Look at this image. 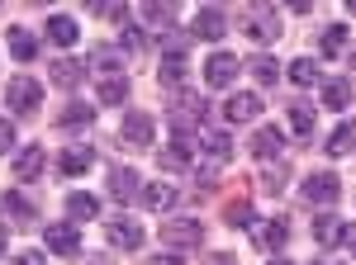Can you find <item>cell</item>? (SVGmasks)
<instances>
[{"mask_svg": "<svg viewBox=\"0 0 356 265\" xmlns=\"http://www.w3.org/2000/svg\"><path fill=\"white\" fill-rule=\"evenodd\" d=\"M38 100H43V85L33 76H15L5 85V105H10V114H19V119L38 114Z\"/></svg>", "mask_w": 356, "mask_h": 265, "instance_id": "cell-1", "label": "cell"}, {"mask_svg": "<svg viewBox=\"0 0 356 265\" xmlns=\"http://www.w3.org/2000/svg\"><path fill=\"white\" fill-rule=\"evenodd\" d=\"M162 241L181 256V251H191L204 241V228H200V218H166L162 223Z\"/></svg>", "mask_w": 356, "mask_h": 265, "instance_id": "cell-2", "label": "cell"}, {"mask_svg": "<svg viewBox=\"0 0 356 265\" xmlns=\"http://www.w3.org/2000/svg\"><path fill=\"white\" fill-rule=\"evenodd\" d=\"M261 109H266V100H261L257 90H233V95L223 100V119H228V123H252Z\"/></svg>", "mask_w": 356, "mask_h": 265, "instance_id": "cell-3", "label": "cell"}, {"mask_svg": "<svg viewBox=\"0 0 356 265\" xmlns=\"http://www.w3.org/2000/svg\"><path fill=\"white\" fill-rule=\"evenodd\" d=\"M304 199L309 204H332V199H342V180L332 171H314V176H304Z\"/></svg>", "mask_w": 356, "mask_h": 265, "instance_id": "cell-4", "label": "cell"}, {"mask_svg": "<svg viewBox=\"0 0 356 265\" xmlns=\"http://www.w3.org/2000/svg\"><path fill=\"white\" fill-rule=\"evenodd\" d=\"M238 71H243V62L233 53H214L209 62H204V80L214 85V90H228L233 80H238Z\"/></svg>", "mask_w": 356, "mask_h": 265, "instance_id": "cell-5", "label": "cell"}, {"mask_svg": "<svg viewBox=\"0 0 356 265\" xmlns=\"http://www.w3.org/2000/svg\"><path fill=\"white\" fill-rule=\"evenodd\" d=\"M247 33H252L257 43H275V38H280V15H275L271 5H266V10L252 5V15H247Z\"/></svg>", "mask_w": 356, "mask_h": 265, "instance_id": "cell-6", "label": "cell"}, {"mask_svg": "<svg viewBox=\"0 0 356 265\" xmlns=\"http://www.w3.org/2000/svg\"><path fill=\"white\" fill-rule=\"evenodd\" d=\"M43 241H48V251H57V256H76V251H81V232H76V223H48Z\"/></svg>", "mask_w": 356, "mask_h": 265, "instance_id": "cell-7", "label": "cell"}, {"mask_svg": "<svg viewBox=\"0 0 356 265\" xmlns=\"http://www.w3.org/2000/svg\"><path fill=\"white\" fill-rule=\"evenodd\" d=\"M105 241H110L114 251H138L143 246V228H138L134 218H114L110 228H105Z\"/></svg>", "mask_w": 356, "mask_h": 265, "instance_id": "cell-8", "label": "cell"}, {"mask_svg": "<svg viewBox=\"0 0 356 265\" xmlns=\"http://www.w3.org/2000/svg\"><path fill=\"white\" fill-rule=\"evenodd\" d=\"M195 38H209V43H219L223 33H228V15H223L219 5H204L200 15H195V28H191Z\"/></svg>", "mask_w": 356, "mask_h": 265, "instance_id": "cell-9", "label": "cell"}, {"mask_svg": "<svg viewBox=\"0 0 356 265\" xmlns=\"http://www.w3.org/2000/svg\"><path fill=\"white\" fill-rule=\"evenodd\" d=\"M119 137H124V147H138V152H143V147H152V114H129V119H124V128H119Z\"/></svg>", "mask_w": 356, "mask_h": 265, "instance_id": "cell-10", "label": "cell"}, {"mask_svg": "<svg viewBox=\"0 0 356 265\" xmlns=\"http://www.w3.org/2000/svg\"><path fill=\"white\" fill-rule=\"evenodd\" d=\"M252 241H257L261 251H280V246L290 241V223H285V218H271V223H252Z\"/></svg>", "mask_w": 356, "mask_h": 265, "instance_id": "cell-11", "label": "cell"}, {"mask_svg": "<svg viewBox=\"0 0 356 265\" xmlns=\"http://www.w3.org/2000/svg\"><path fill=\"white\" fill-rule=\"evenodd\" d=\"M195 142H200V137H181V132H176V137H171V147H162V152H157V161H162L166 171H186V166H191Z\"/></svg>", "mask_w": 356, "mask_h": 265, "instance_id": "cell-12", "label": "cell"}, {"mask_svg": "<svg viewBox=\"0 0 356 265\" xmlns=\"http://www.w3.org/2000/svg\"><path fill=\"white\" fill-rule=\"evenodd\" d=\"M314 237H318V246H342V241L352 237V228H347L337 213H323V218L314 223Z\"/></svg>", "mask_w": 356, "mask_h": 265, "instance_id": "cell-13", "label": "cell"}, {"mask_svg": "<svg viewBox=\"0 0 356 265\" xmlns=\"http://www.w3.org/2000/svg\"><path fill=\"white\" fill-rule=\"evenodd\" d=\"M43 147H19V152H15V176H19V180H24V185H33V180H38V176H43Z\"/></svg>", "mask_w": 356, "mask_h": 265, "instance_id": "cell-14", "label": "cell"}, {"mask_svg": "<svg viewBox=\"0 0 356 265\" xmlns=\"http://www.w3.org/2000/svg\"><path fill=\"white\" fill-rule=\"evenodd\" d=\"M138 189H143V185H138V171H134V166H110V194L119 199V204H129Z\"/></svg>", "mask_w": 356, "mask_h": 265, "instance_id": "cell-15", "label": "cell"}, {"mask_svg": "<svg viewBox=\"0 0 356 265\" xmlns=\"http://www.w3.org/2000/svg\"><path fill=\"white\" fill-rule=\"evenodd\" d=\"M67 213H72V223H90V218L100 213V199L86 194V189H72V194H67Z\"/></svg>", "mask_w": 356, "mask_h": 265, "instance_id": "cell-16", "label": "cell"}, {"mask_svg": "<svg viewBox=\"0 0 356 265\" xmlns=\"http://www.w3.org/2000/svg\"><path fill=\"white\" fill-rule=\"evenodd\" d=\"M81 76H86V67L76 62V57H57V62H53V80L62 85V90H76Z\"/></svg>", "mask_w": 356, "mask_h": 265, "instance_id": "cell-17", "label": "cell"}, {"mask_svg": "<svg viewBox=\"0 0 356 265\" xmlns=\"http://www.w3.org/2000/svg\"><path fill=\"white\" fill-rule=\"evenodd\" d=\"M200 147L209 152V161H214V166L233 161V137H228V132H200Z\"/></svg>", "mask_w": 356, "mask_h": 265, "instance_id": "cell-18", "label": "cell"}, {"mask_svg": "<svg viewBox=\"0 0 356 265\" xmlns=\"http://www.w3.org/2000/svg\"><path fill=\"white\" fill-rule=\"evenodd\" d=\"M157 80H162L166 90L186 85V80H191V62H186V57H162V71H157Z\"/></svg>", "mask_w": 356, "mask_h": 265, "instance_id": "cell-19", "label": "cell"}, {"mask_svg": "<svg viewBox=\"0 0 356 265\" xmlns=\"http://www.w3.org/2000/svg\"><path fill=\"white\" fill-rule=\"evenodd\" d=\"M90 67H95L100 76L110 80V76H119V67H124V53H119V48H110V43H100V48L90 53Z\"/></svg>", "mask_w": 356, "mask_h": 265, "instance_id": "cell-20", "label": "cell"}, {"mask_svg": "<svg viewBox=\"0 0 356 265\" xmlns=\"http://www.w3.org/2000/svg\"><path fill=\"white\" fill-rule=\"evenodd\" d=\"M90 161H95L90 147H67V152L57 157V166H62V176H86V171H90Z\"/></svg>", "mask_w": 356, "mask_h": 265, "instance_id": "cell-21", "label": "cell"}, {"mask_svg": "<svg viewBox=\"0 0 356 265\" xmlns=\"http://www.w3.org/2000/svg\"><path fill=\"white\" fill-rule=\"evenodd\" d=\"M323 105H328V109H337V114H342V109L352 105V80H342V76L323 80Z\"/></svg>", "mask_w": 356, "mask_h": 265, "instance_id": "cell-22", "label": "cell"}, {"mask_svg": "<svg viewBox=\"0 0 356 265\" xmlns=\"http://www.w3.org/2000/svg\"><path fill=\"white\" fill-rule=\"evenodd\" d=\"M76 19H72V15H53V19H48V38H53L57 48H72V43H76Z\"/></svg>", "mask_w": 356, "mask_h": 265, "instance_id": "cell-23", "label": "cell"}, {"mask_svg": "<svg viewBox=\"0 0 356 265\" xmlns=\"http://www.w3.org/2000/svg\"><path fill=\"white\" fill-rule=\"evenodd\" d=\"M176 15H181V10H176L171 0H147V5H143V19H147L152 28H166V24H176Z\"/></svg>", "mask_w": 356, "mask_h": 265, "instance_id": "cell-24", "label": "cell"}, {"mask_svg": "<svg viewBox=\"0 0 356 265\" xmlns=\"http://www.w3.org/2000/svg\"><path fill=\"white\" fill-rule=\"evenodd\" d=\"M10 53H15V62H33L38 57V38L29 28H10Z\"/></svg>", "mask_w": 356, "mask_h": 265, "instance_id": "cell-25", "label": "cell"}, {"mask_svg": "<svg viewBox=\"0 0 356 265\" xmlns=\"http://www.w3.org/2000/svg\"><path fill=\"white\" fill-rule=\"evenodd\" d=\"M347 152H356V123H337L328 137V157H347Z\"/></svg>", "mask_w": 356, "mask_h": 265, "instance_id": "cell-26", "label": "cell"}, {"mask_svg": "<svg viewBox=\"0 0 356 265\" xmlns=\"http://www.w3.org/2000/svg\"><path fill=\"white\" fill-rule=\"evenodd\" d=\"M342 48H347V24H328L323 38H318V53L332 62V57H342Z\"/></svg>", "mask_w": 356, "mask_h": 265, "instance_id": "cell-27", "label": "cell"}, {"mask_svg": "<svg viewBox=\"0 0 356 265\" xmlns=\"http://www.w3.org/2000/svg\"><path fill=\"white\" fill-rule=\"evenodd\" d=\"M0 209L10 213L15 223H29V218H33V204H29L19 189H5V194H0Z\"/></svg>", "mask_w": 356, "mask_h": 265, "instance_id": "cell-28", "label": "cell"}, {"mask_svg": "<svg viewBox=\"0 0 356 265\" xmlns=\"http://www.w3.org/2000/svg\"><path fill=\"white\" fill-rule=\"evenodd\" d=\"M124 100H129V80H124V76H110V80H100V105L119 109Z\"/></svg>", "mask_w": 356, "mask_h": 265, "instance_id": "cell-29", "label": "cell"}, {"mask_svg": "<svg viewBox=\"0 0 356 265\" xmlns=\"http://www.w3.org/2000/svg\"><path fill=\"white\" fill-rule=\"evenodd\" d=\"M275 152H280V128H261L257 137H252V157H257V161L275 157Z\"/></svg>", "mask_w": 356, "mask_h": 265, "instance_id": "cell-30", "label": "cell"}, {"mask_svg": "<svg viewBox=\"0 0 356 265\" xmlns=\"http://www.w3.org/2000/svg\"><path fill=\"white\" fill-rule=\"evenodd\" d=\"M290 80H295L300 90H309V85H323V76H318V67H314L309 57H300V62H290Z\"/></svg>", "mask_w": 356, "mask_h": 265, "instance_id": "cell-31", "label": "cell"}, {"mask_svg": "<svg viewBox=\"0 0 356 265\" xmlns=\"http://www.w3.org/2000/svg\"><path fill=\"white\" fill-rule=\"evenodd\" d=\"M314 123H318V119H314V105H290V128L300 132V137H309V132H314Z\"/></svg>", "mask_w": 356, "mask_h": 265, "instance_id": "cell-32", "label": "cell"}, {"mask_svg": "<svg viewBox=\"0 0 356 265\" xmlns=\"http://www.w3.org/2000/svg\"><path fill=\"white\" fill-rule=\"evenodd\" d=\"M252 76L261 80V85H275V76H280L275 57H271V53H257V57H252Z\"/></svg>", "mask_w": 356, "mask_h": 265, "instance_id": "cell-33", "label": "cell"}, {"mask_svg": "<svg viewBox=\"0 0 356 265\" xmlns=\"http://www.w3.org/2000/svg\"><path fill=\"white\" fill-rule=\"evenodd\" d=\"M138 194H143V204H147V209H171V204H176V194H171L166 185H143Z\"/></svg>", "mask_w": 356, "mask_h": 265, "instance_id": "cell-34", "label": "cell"}, {"mask_svg": "<svg viewBox=\"0 0 356 265\" xmlns=\"http://www.w3.org/2000/svg\"><path fill=\"white\" fill-rule=\"evenodd\" d=\"M90 105H67L62 109V128H90Z\"/></svg>", "mask_w": 356, "mask_h": 265, "instance_id": "cell-35", "label": "cell"}, {"mask_svg": "<svg viewBox=\"0 0 356 265\" xmlns=\"http://www.w3.org/2000/svg\"><path fill=\"white\" fill-rule=\"evenodd\" d=\"M90 10H95V15H100V19H114V24H124V19H129V5H124V0H95V5H90Z\"/></svg>", "mask_w": 356, "mask_h": 265, "instance_id": "cell-36", "label": "cell"}, {"mask_svg": "<svg viewBox=\"0 0 356 265\" xmlns=\"http://www.w3.org/2000/svg\"><path fill=\"white\" fill-rule=\"evenodd\" d=\"M223 223H233V228H252V204H247V199H233L228 213H223Z\"/></svg>", "mask_w": 356, "mask_h": 265, "instance_id": "cell-37", "label": "cell"}, {"mask_svg": "<svg viewBox=\"0 0 356 265\" xmlns=\"http://www.w3.org/2000/svg\"><path fill=\"white\" fill-rule=\"evenodd\" d=\"M124 48H129V53H143V48H147V33H143V28H124Z\"/></svg>", "mask_w": 356, "mask_h": 265, "instance_id": "cell-38", "label": "cell"}, {"mask_svg": "<svg viewBox=\"0 0 356 265\" xmlns=\"http://www.w3.org/2000/svg\"><path fill=\"white\" fill-rule=\"evenodd\" d=\"M10 152H15V123L0 119V157H10Z\"/></svg>", "mask_w": 356, "mask_h": 265, "instance_id": "cell-39", "label": "cell"}, {"mask_svg": "<svg viewBox=\"0 0 356 265\" xmlns=\"http://www.w3.org/2000/svg\"><path fill=\"white\" fill-rule=\"evenodd\" d=\"M195 180H200V189H214V180H219V166L209 161V166H200L195 171Z\"/></svg>", "mask_w": 356, "mask_h": 265, "instance_id": "cell-40", "label": "cell"}, {"mask_svg": "<svg viewBox=\"0 0 356 265\" xmlns=\"http://www.w3.org/2000/svg\"><path fill=\"white\" fill-rule=\"evenodd\" d=\"M261 185L271 189V194H280V189H285V171H280V166H275V171H266V176H261Z\"/></svg>", "mask_w": 356, "mask_h": 265, "instance_id": "cell-41", "label": "cell"}, {"mask_svg": "<svg viewBox=\"0 0 356 265\" xmlns=\"http://www.w3.org/2000/svg\"><path fill=\"white\" fill-rule=\"evenodd\" d=\"M15 265H48L43 251H24V256H15Z\"/></svg>", "mask_w": 356, "mask_h": 265, "instance_id": "cell-42", "label": "cell"}, {"mask_svg": "<svg viewBox=\"0 0 356 265\" xmlns=\"http://www.w3.org/2000/svg\"><path fill=\"white\" fill-rule=\"evenodd\" d=\"M147 265H186V256H176V251H171V256H152Z\"/></svg>", "mask_w": 356, "mask_h": 265, "instance_id": "cell-43", "label": "cell"}, {"mask_svg": "<svg viewBox=\"0 0 356 265\" xmlns=\"http://www.w3.org/2000/svg\"><path fill=\"white\" fill-rule=\"evenodd\" d=\"M209 265H233V256H214V261H209Z\"/></svg>", "mask_w": 356, "mask_h": 265, "instance_id": "cell-44", "label": "cell"}, {"mask_svg": "<svg viewBox=\"0 0 356 265\" xmlns=\"http://www.w3.org/2000/svg\"><path fill=\"white\" fill-rule=\"evenodd\" d=\"M5 246H10V232H5V228H0V251H5Z\"/></svg>", "mask_w": 356, "mask_h": 265, "instance_id": "cell-45", "label": "cell"}, {"mask_svg": "<svg viewBox=\"0 0 356 265\" xmlns=\"http://www.w3.org/2000/svg\"><path fill=\"white\" fill-rule=\"evenodd\" d=\"M266 265H295V261H266Z\"/></svg>", "mask_w": 356, "mask_h": 265, "instance_id": "cell-46", "label": "cell"}, {"mask_svg": "<svg viewBox=\"0 0 356 265\" xmlns=\"http://www.w3.org/2000/svg\"><path fill=\"white\" fill-rule=\"evenodd\" d=\"M347 241H352V251H356V232H352V237H347Z\"/></svg>", "mask_w": 356, "mask_h": 265, "instance_id": "cell-47", "label": "cell"}, {"mask_svg": "<svg viewBox=\"0 0 356 265\" xmlns=\"http://www.w3.org/2000/svg\"><path fill=\"white\" fill-rule=\"evenodd\" d=\"M314 265H332V261H314Z\"/></svg>", "mask_w": 356, "mask_h": 265, "instance_id": "cell-48", "label": "cell"}, {"mask_svg": "<svg viewBox=\"0 0 356 265\" xmlns=\"http://www.w3.org/2000/svg\"><path fill=\"white\" fill-rule=\"evenodd\" d=\"M352 67H356V53H352Z\"/></svg>", "mask_w": 356, "mask_h": 265, "instance_id": "cell-49", "label": "cell"}]
</instances>
